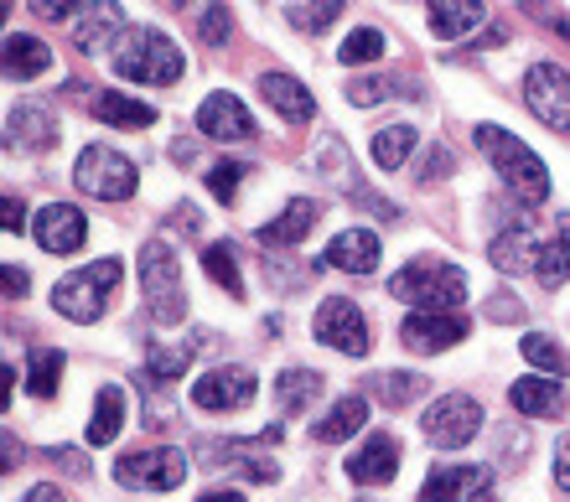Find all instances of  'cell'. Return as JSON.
I'll use <instances>...</instances> for the list:
<instances>
[{"label":"cell","mask_w":570,"mask_h":502,"mask_svg":"<svg viewBox=\"0 0 570 502\" xmlns=\"http://www.w3.org/2000/svg\"><path fill=\"white\" fill-rule=\"evenodd\" d=\"M249 400H255V373L249 368H213L193 384V404L197 410H208V414L244 410Z\"/></svg>","instance_id":"4fadbf2b"},{"label":"cell","mask_w":570,"mask_h":502,"mask_svg":"<svg viewBox=\"0 0 570 502\" xmlns=\"http://www.w3.org/2000/svg\"><path fill=\"white\" fill-rule=\"evenodd\" d=\"M21 213H27V207H21V197H6V234H21V228H27V223H21Z\"/></svg>","instance_id":"f6af8a7d"},{"label":"cell","mask_w":570,"mask_h":502,"mask_svg":"<svg viewBox=\"0 0 570 502\" xmlns=\"http://www.w3.org/2000/svg\"><path fill=\"white\" fill-rule=\"evenodd\" d=\"M519 347H524V357L534 363V368H544V373H570V353H566V347H556V337H544V332H529Z\"/></svg>","instance_id":"e575fe53"},{"label":"cell","mask_w":570,"mask_h":502,"mask_svg":"<svg viewBox=\"0 0 570 502\" xmlns=\"http://www.w3.org/2000/svg\"><path fill=\"white\" fill-rule=\"evenodd\" d=\"M431 11V31L435 37H466V31L482 27V16H488V6L482 0H435V6H425Z\"/></svg>","instance_id":"cb8c5ba5"},{"label":"cell","mask_w":570,"mask_h":502,"mask_svg":"<svg viewBox=\"0 0 570 502\" xmlns=\"http://www.w3.org/2000/svg\"><path fill=\"white\" fill-rule=\"evenodd\" d=\"M31 234H37V244H42L47 254H73V249H83L89 223H83V213H78V207L52 203V207H42V213L31 218Z\"/></svg>","instance_id":"5bb4252c"},{"label":"cell","mask_w":570,"mask_h":502,"mask_svg":"<svg viewBox=\"0 0 570 502\" xmlns=\"http://www.w3.org/2000/svg\"><path fill=\"white\" fill-rule=\"evenodd\" d=\"M556 244H560V249H566V259H570V213H566V218H560V238H556Z\"/></svg>","instance_id":"c3c4849f"},{"label":"cell","mask_w":570,"mask_h":502,"mask_svg":"<svg viewBox=\"0 0 570 502\" xmlns=\"http://www.w3.org/2000/svg\"><path fill=\"white\" fill-rule=\"evenodd\" d=\"M560 31H566V42H570V27H566V21H560Z\"/></svg>","instance_id":"816d5d0a"},{"label":"cell","mask_w":570,"mask_h":502,"mask_svg":"<svg viewBox=\"0 0 570 502\" xmlns=\"http://www.w3.org/2000/svg\"><path fill=\"white\" fill-rule=\"evenodd\" d=\"M322 373H306V368H285L281 378H275V404H281V414H306L316 400H322Z\"/></svg>","instance_id":"d4e9b609"},{"label":"cell","mask_w":570,"mask_h":502,"mask_svg":"<svg viewBox=\"0 0 570 502\" xmlns=\"http://www.w3.org/2000/svg\"><path fill=\"white\" fill-rule=\"evenodd\" d=\"M285 430L271 425L265 435H259L255 445H228V441H208V445H197V461H203V472H244L249 482H275L281 476V466H275L271 456H259V445H281Z\"/></svg>","instance_id":"ba28073f"},{"label":"cell","mask_w":570,"mask_h":502,"mask_svg":"<svg viewBox=\"0 0 570 502\" xmlns=\"http://www.w3.org/2000/svg\"><path fill=\"white\" fill-rule=\"evenodd\" d=\"M347 476L358 482V488H384L400 476V441L394 435H368L358 456L347 461Z\"/></svg>","instance_id":"e0dca14e"},{"label":"cell","mask_w":570,"mask_h":502,"mask_svg":"<svg viewBox=\"0 0 570 502\" xmlns=\"http://www.w3.org/2000/svg\"><path fill=\"white\" fill-rule=\"evenodd\" d=\"M493 488V476H488V466H435L431 476H425L421 488V502H472L478 492Z\"/></svg>","instance_id":"2e32d148"},{"label":"cell","mask_w":570,"mask_h":502,"mask_svg":"<svg viewBox=\"0 0 570 502\" xmlns=\"http://www.w3.org/2000/svg\"><path fill=\"white\" fill-rule=\"evenodd\" d=\"M244 177H249V171H244V166H234V161H218L208 171V187H213V197H218V203H234V197H239V187H244Z\"/></svg>","instance_id":"ab89813d"},{"label":"cell","mask_w":570,"mask_h":502,"mask_svg":"<svg viewBox=\"0 0 570 502\" xmlns=\"http://www.w3.org/2000/svg\"><path fill=\"white\" fill-rule=\"evenodd\" d=\"M466 337V316L462 311H415L400 322V342L410 353H441V347H456Z\"/></svg>","instance_id":"7c38bea8"},{"label":"cell","mask_w":570,"mask_h":502,"mask_svg":"<svg viewBox=\"0 0 570 502\" xmlns=\"http://www.w3.org/2000/svg\"><path fill=\"white\" fill-rule=\"evenodd\" d=\"M140 291H146L150 322L177 326L187 316V296H181V265L166 238H150L146 254H140Z\"/></svg>","instance_id":"5b68a950"},{"label":"cell","mask_w":570,"mask_h":502,"mask_svg":"<svg viewBox=\"0 0 570 502\" xmlns=\"http://www.w3.org/2000/svg\"><path fill=\"white\" fill-rule=\"evenodd\" d=\"M534 275H540V285H566L570 280V259H566V249L560 244H550V249H540V259H534Z\"/></svg>","instance_id":"60d3db41"},{"label":"cell","mask_w":570,"mask_h":502,"mask_svg":"<svg viewBox=\"0 0 570 502\" xmlns=\"http://www.w3.org/2000/svg\"><path fill=\"white\" fill-rule=\"evenodd\" d=\"M73 181H78V193L99 197V203H125V197H136V166L109 146L83 150L73 166Z\"/></svg>","instance_id":"8992f818"},{"label":"cell","mask_w":570,"mask_h":502,"mask_svg":"<svg viewBox=\"0 0 570 502\" xmlns=\"http://www.w3.org/2000/svg\"><path fill=\"white\" fill-rule=\"evenodd\" d=\"M410 150H415V130H410V125H390V130L374 135V161L384 166V171H400V166L410 161Z\"/></svg>","instance_id":"d6a6232c"},{"label":"cell","mask_w":570,"mask_h":502,"mask_svg":"<svg viewBox=\"0 0 570 502\" xmlns=\"http://www.w3.org/2000/svg\"><path fill=\"white\" fill-rule=\"evenodd\" d=\"M482 150H488V161H493V171L503 177V187H509L519 203H544L550 197V171H544V161L534 156V150L519 140V135H509L503 125H478V135H472Z\"/></svg>","instance_id":"6da1fadb"},{"label":"cell","mask_w":570,"mask_h":502,"mask_svg":"<svg viewBox=\"0 0 570 502\" xmlns=\"http://www.w3.org/2000/svg\"><path fill=\"white\" fill-rule=\"evenodd\" d=\"M62 384V353L58 347H37L27 363V388L37 394V400H52Z\"/></svg>","instance_id":"1f68e13d"},{"label":"cell","mask_w":570,"mask_h":502,"mask_svg":"<svg viewBox=\"0 0 570 502\" xmlns=\"http://www.w3.org/2000/svg\"><path fill=\"white\" fill-rule=\"evenodd\" d=\"M6 296L11 301L27 296V275H21V269H6Z\"/></svg>","instance_id":"bcb514c9"},{"label":"cell","mask_w":570,"mask_h":502,"mask_svg":"<svg viewBox=\"0 0 570 502\" xmlns=\"http://www.w3.org/2000/svg\"><path fill=\"white\" fill-rule=\"evenodd\" d=\"M197 130L208 140H255V119L234 93H208L197 109Z\"/></svg>","instance_id":"9a60e30c"},{"label":"cell","mask_w":570,"mask_h":502,"mask_svg":"<svg viewBox=\"0 0 570 502\" xmlns=\"http://www.w3.org/2000/svg\"><path fill=\"white\" fill-rule=\"evenodd\" d=\"M363 420H368V400H363V394H347V400H337L322 420H316L312 435L322 445H337V441H347V435H358Z\"/></svg>","instance_id":"7402d4cb"},{"label":"cell","mask_w":570,"mask_h":502,"mask_svg":"<svg viewBox=\"0 0 570 502\" xmlns=\"http://www.w3.org/2000/svg\"><path fill=\"white\" fill-rule=\"evenodd\" d=\"M451 166H456V161H451V150L446 146H431V150H425V161H421V181H441Z\"/></svg>","instance_id":"7bdbcfd3"},{"label":"cell","mask_w":570,"mask_h":502,"mask_svg":"<svg viewBox=\"0 0 570 502\" xmlns=\"http://www.w3.org/2000/svg\"><path fill=\"white\" fill-rule=\"evenodd\" d=\"M556 476H560V488L570 492V435H560V445H556Z\"/></svg>","instance_id":"ee69618b"},{"label":"cell","mask_w":570,"mask_h":502,"mask_svg":"<svg viewBox=\"0 0 570 502\" xmlns=\"http://www.w3.org/2000/svg\"><path fill=\"white\" fill-rule=\"evenodd\" d=\"M47 62H52V52H47L37 37H6V78H37L47 73Z\"/></svg>","instance_id":"f546056e"},{"label":"cell","mask_w":570,"mask_h":502,"mask_svg":"<svg viewBox=\"0 0 570 502\" xmlns=\"http://www.w3.org/2000/svg\"><path fill=\"white\" fill-rule=\"evenodd\" d=\"M89 109L105 119V125H120V130H150V125H156V109L125 99V93H94Z\"/></svg>","instance_id":"484cf974"},{"label":"cell","mask_w":570,"mask_h":502,"mask_svg":"<svg viewBox=\"0 0 570 502\" xmlns=\"http://www.w3.org/2000/svg\"><path fill=\"white\" fill-rule=\"evenodd\" d=\"M322 259H327L332 269H347V275H374V265H379V234H368V228H347V234L332 238Z\"/></svg>","instance_id":"ac0fdd59"},{"label":"cell","mask_w":570,"mask_h":502,"mask_svg":"<svg viewBox=\"0 0 570 502\" xmlns=\"http://www.w3.org/2000/svg\"><path fill=\"white\" fill-rule=\"evenodd\" d=\"M343 11H347L343 0H322V6H285V21L301 27V31H327Z\"/></svg>","instance_id":"d590c367"},{"label":"cell","mask_w":570,"mask_h":502,"mask_svg":"<svg viewBox=\"0 0 570 502\" xmlns=\"http://www.w3.org/2000/svg\"><path fill=\"white\" fill-rule=\"evenodd\" d=\"M482 430V404L472 394H441L425 410V435L435 445H466Z\"/></svg>","instance_id":"8fae6325"},{"label":"cell","mask_w":570,"mask_h":502,"mask_svg":"<svg viewBox=\"0 0 570 502\" xmlns=\"http://www.w3.org/2000/svg\"><path fill=\"white\" fill-rule=\"evenodd\" d=\"M337 58H343L347 68H358V62H379V58H384V37H379L374 27H358L343 42V52H337Z\"/></svg>","instance_id":"74e56055"},{"label":"cell","mask_w":570,"mask_h":502,"mask_svg":"<svg viewBox=\"0 0 570 502\" xmlns=\"http://www.w3.org/2000/svg\"><path fill=\"white\" fill-rule=\"evenodd\" d=\"M115 482L136 492H171L187 482V456L171 451V445H156V451H130L115 466Z\"/></svg>","instance_id":"52a82bcc"},{"label":"cell","mask_w":570,"mask_h":502,"mask_svg":"<svg viewBox=\"0 0 570 502\" xmlns=\"http://www.w3.org/2000/svg\"><path fill=\"white\" fill-rule=\"evenodd\" d=\"M203 269H208V280L224 291V296L239 301L244 296V275H239V249L234 244H208L203 249Z\"/></svg>","instance_id":"f1b7e54d"},{"label":"cell","mask_w":570,"mask_h":502,"mask_svg":"<svg viewBox=\"0 0 570 502\" xmlns=\"http://www.w3.org/2000/svg\"><path fill=\"white\" fill-rule=\"evenodd\" d=\"M312 332H316V342H327V347H337V353H347V357L368 353V322H363L358 306H353V301H343V296L322 301Z\"/></svg>","instance_id":"30bf717a"},{"label":"cell","mask_w":570,"mask_h":502,"mask_svg":"<svg viewBox=\"0 0 570 502\" xmlns=\"http://www.w3.org/2000/svg\"><path fill=\"white\" fill-rule=\"evenodd\" d=\"M203 502H244V498H239V492H208Z\"/></svg>","instance_id":"681fc988"},{"label":"cell","mask_w":570,"mask_h":502,"mask_svg":"<svg viewBox=\"0 0 570 502\" xmlns=\"http://www.w3.org/2000/svg\"><path fill=\"white\" fill-rule=\"evenodd\" d=\"M472 502H498V498H493V488H488V492H478V498H472Z\"/></svg>","instance_id":"f907efd6"},{"label":"cell","mask_w":570,"mask_h":502,"mask_svg":"<svg viewBox=\"0 0 570 502\" xmlns=\"http://www.w3.org/2000/svg\"><path fill=\"white\" fill-rule=\"evenodd\" d=\"M120 259H94V265L73 269V275H62L58 291H52V306H58V316H68V322H99L109 306V296H115V285H120Z\"/></svg>","instance_id":"7a4b0ae2"},{"label":"cell","mask_w":570,"mask_h":502,"mask_svg":"<svg viewBox=\"0 0 570 502\" xmlns=\"http://www.w3.org/2000/svg\"><path fill=\"white\" fill-rule=\"evenodd\" d=\"M316 228V203L312 197H296V203H285V213L275 223H265L259 228V244H275V249H285V244H301V238Z\"/></svg>","instance_id":"603a6c76"},{"label":"cell","mask_w":570,"mask_h":502,"mask_svg":"<svg viewBox=\"0 0 570 502\" xmlns=\"http://www.w3.org/2000/svg\"><path fill=\"white\" fill-rule=\"evenodd\" d=\"M488 254H493V265L503 269V275H519V269H534V259H540V249H534V238L524 234V228H503V234L488 244Z\"/></svg>","instance_id":"83f0119b"},{"label":"cell","mask_w":570,"mask_h":502,"mask_svg":"<svg viewBox=\"0 0 570 502\" xmlns=\"http://www.w3.org/2000/svg\"><path fill=\"white\" fill-rule=\"evenodd\" d=\"M259 93H265V104H271V109H281L291 125H306V119L316 115V99L306 93V83H296L291 73H265V78H259Z\"/></svg>","instance_id":"ffe728a7"},{"label":"cell","mask_w":570,"mask_h":502,"mask_svg":"<svg viewBox=\"0 0 570 502\" xmlns=\"http://www.w3.org/2000/svg\"><path fill=\"white\" fill-rule=\"evenodd\" d=\"M524 99L556 135H570V73L566 68H556V62H534V68L524 73Z\"/></svg>","instance_id":"9c48e42d"},{"label":"cell","mask_w":570,"mask_h":502,"mask_svg":"<svg viewBox=\"0 0 570 502\" xmlns=\"http://www.w3.org/2000/svg\"><path fill=\"white\" fill-rule=\"evenodd\" d=\"M425 388H431V378H421V373H384L374 384V394L390 404V410H405V404L421 400Z\"/></svg>","instance_id":"836d02e7"},{"label":"cell","mask_w":570,"mask_h":502,"mask_svg":"<svg viewBox=\"0 0 570 502\" xmlns=\"http://www.w3.org/2000/svg\"><path fill=\"white\" fill-rule=\"evenodd\" d=\"M509 400H513V410L534 414V420H566V410H570L566 388L550 384V378H519L509 388Z\"/></svg>","instance_id":"d6986e66"},{"label":"cell","mask_w":570,"mask_h":502,"mask_svg":"<svg viewBox=\"0 0 570 502\" xmlns=\"http://www.w3.org/2000/svg\"><path fill=\"white\" fill-rule=\"evenodd\" d=\"M181 52L171 37H161V31H130L120 42V52H115V73L130 78V83H156V89H166V83H177L181 78Z\"/></svg>","instance_id":"277c9868"},{"label":"cell","mask_w":570,"mask_h":502,"mask_svg":"<svg viewBox=\"0 0 570 502\" xmlns=\"http://www.w3.org/2000/svg\"><path fill=\"white\" fill-rule=\"evenodd\" d=\"M228 31H234V11L228 6H203V16H197V37L208 47H224Z\"/></svg>","instance_id":"f35d334b"},{"label":"cell","mask_w":570,"mask_h":502,"mask_svg":"<svg viewBox=\"0 0 570 502\" xmlns=\"http://www.w3.org/2000/svg\"><path fill=\"white\" fill-rule=\"evenodd\" d=\"M125 430V388L105 384L94 400V420H89V445H109Z\"/></svg>","instance_id":"4316f807"},{"label":"cell","mask_w":570,"mask_h":502,"mask_svg":"<svg viewBox=\"0 0 570 502\" xmlns=\"http://www.w3.org/2000/svg\"><path fill=\"white\" fill-rule=\"evenodd\" d=\"M384 93H390V83H384V78H353V83H347V99L358 104V109H368V104H379V99H384Z\"/></svg>","instance_id":"b9f144b4"},{"label":"cell","mask_w":570,"mask_h":502,"mask_svg":"<svg viewBox=\"0 0 570 502\" xmlns=\"http://www.w3.org/2000/svg\"><path fill=\"white\" fill-rule=\"evenodd\" d=\"M115 31H120V6H94L89 21L73 27V47L78 52H105Z\"/></svg>","instance_id":"4dcf8cb0"},{"label":"cell","mask_w":570,"mask_h":502,"mask_svg":"<svg viewBox=\"0 0 570 502\" xmlns=\"http://www.w3.org/2000/svg\"><path fill=\"white\" fill-rule=\"evenodd\" d=\"M187 368H193V353H187V347H161V353H150L146 378L150 384H171V378H181Z\"/></svg>","instance_id":"8d00e7d4"},{"label":"cell","mask_w":570,"mask_h":502,"mask_svg":"<svg viewBox=\"0 0 570 502\" xmlns=\"http://www.w3.org/2000/svg\"><path fill=\"white\" fill-rule=\"evenodd\" d=\"M21 502H68V498H62L58 488H47V482H42V488H31V492H27V498H21Z\"/></svg>","instance_id":"7dc6e473"},{"label":"cell","mask_w":570,"mask_h":502,"mask_svg":"<svg viewBox=\"0 0 570 502\" xmlns=\"http://www.w3.org/2000/svg\"><path fill=\"white\" fill-rule=\"evenodd\" d=\"M11 140L27 150H52L58 146V119L42 104H16L11 109Z\"/></svg>","instance_id":"44dd1931"},{"label":"cell","mask_w":570,"mask_h":502,"mask_svg":"<svg viewBox=\"0 0 570 502\" xmlns=\"http://www.w3.org/2000/svg\"><path fill=\"white\" fill-rule=\"evenodd\" d=\"M390 291L394 301H410L421 311H456L466 301V275L456 265H441V259H410L390 280Z\"/></svg>","instance_id":"3957f363"}]
</instances>
